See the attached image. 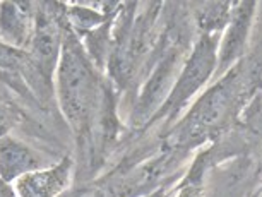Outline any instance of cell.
<instances>
[{
    "instance_id": "cell-1",
    "label": "cell",
    "mask_w": 262,
    "mask_h": 197,
    "mask_svg": "<svg viewBox=\"0 0 262 197\" xmlns=\"http://www.w3.org/2000/svg\"><path fill=\"white\" fill-rule=\"evenodd\" d=\"M255 74L249 67L231 69L217 84L207 90L194 105L185 118L171 132L175 146H195L217 134L235 117L238 106L249 98V86L254 87Z\"/></svg>"
},
{
    "instance_id": "cell-2",
    "label": "cell",
    "mask_w": 262,
    "mask_h": 197,
    "mask_svg": "<svg viewBox=\"0 0 262 197\" xmlns=\"http://www.w3.org/2000/svg\"><path fill=\"white\" fill-rule=\"evenodd\" d=\"M221 33H201L190 55L184 60L179 77L173 82L163 105L152 113V122L173 120L190 98L214 76L217 71V50Z\"/></svg>"
},
{
    "instance_id": "cell-3",
    "label": "cell",
    "mask_w": 262,
    "mask_h": 197,
    "mask_svg": "<svg viewBox=\"0 0 262 197\" xmlns=\"http://www.w3.org/2000/svg\"><path fill=\"white\" fill-rule=\"evenodd\" d=\"M95 91V76L86 57L76 43L67 41L58 65V95L62 110L72 124L79 125L90 117Z\"/></svg>"
},
{
    "instance_id": "cell-4",
    "label": "cell",
    "mask_w": 262,
    "mask_h": 197,
    "mask_svg": "<svg viewBox=\"0 0 262 197\" xmlns=\"http://www.w3.org/2000/svg\"><path fill=\"white\" fill-rule=\"evenodd\" d=\"M254 12L255 7L252 2H242L236 4V7H231V16L225 28L223 39H220L216 74L225 72L244 55Z\"/></svg>"
},
{
    "instance_id": "cell-5",
    "label": "cell",
    "mask_w": 262,
    "mask_h": 197,
    "mask_svg": "<svg viewBox=\"0 0 262 197\" xmlns=\"http://www.w3.org/2000/svg\"><path fill=\"white\" fill-rule=\"evenodd\" d=\"M58 47H60V34L57 24L52 19L39 17L33 39V55L47 74H50L55 67Z\"/></svg>"
},
{
    "instance_id": "cell-6",
    "label": "cell",
    "mask_w": 262,
    "mask_h": 197,
    "mask_svg": "<svg viewBox=\"0 0 262 197\" xmlns=\"http://www.w3.org/2000/svg\"><path fill=\"white\" fill-rule=\"evenodd\" d=\"M38 166V160L33 152L19 142L2 137L0 139V175L6 180L31 171Z\"/></svg>"
},
{
    "instance_id": "cell-7",
    "label": "cell",
    "mask_w": 262,
    "mask_h": 197,
    "mask_svg": "<svg viewBox=\"0 0 262 197\" xmlns=\"http://www.w3.org/2000/svg\"><path fill=\"white\" fill-rule=\"evenodd\" d=\"M66 177V165L47 171L28 173L19 180V192H21L23 197H50L62 189Z\"/></svg>"
},
{
    "instance_id": "cell-8",
    "label": "cell",
    "mask_w": 262,
    "mask_h": 197,
    "mask_svg": "<svg viewBox=\"0 0 262 197\" xmlns=\"http://www.w3.org/2000/svg\"><path fill=\"white\" fill-rule=\"evenodd\" d=\"M194 7V21L202 29V33H221L226 28L231 16V7L226 2L197 4Z\"/></svg>"
},
{
    "instance_id": "cell-9",
    "label": "cell",
    "mask_w": 262,
    "mask_h": 197,
    "mask_svg": "<svg viewBox=\"0 0 262 197\" xmlns=\"http://www.w3.org/2000/svg\"><path fill=\"white\" fill-rule=\"evenodd\" d=\"M23 62V53L16 48L6 47L0 43V65L2 67H16Z\"/></svg>"
}]
</instances>
